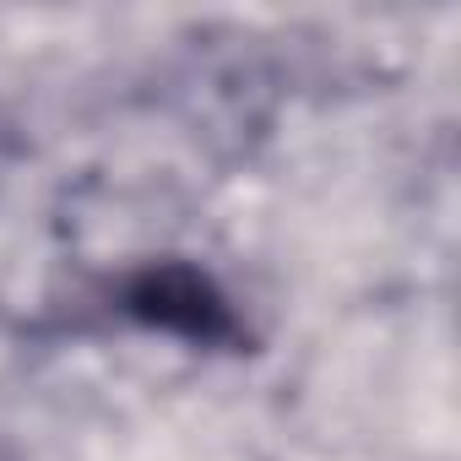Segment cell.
I'll return each instance as SVG.
<instances>
[{"instance_id": "1", "label": "cell", "mask_w": 461, "mask_h": 461, "mask_svg": "<svg viewBox=\"0 0 461 461\" xmlns=\"http://www.w3.org/2000/svg\"><path fill=\"white\" fill-rule=\"evenodd\" d=\"M120 310L131 321H141L147 331H168V337H185L201 348L245 342V321L234 315V299L217 288L212 272H201L190 261H152V267L131 272Z\"/></svg>"}]
</instances>
